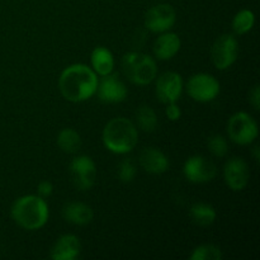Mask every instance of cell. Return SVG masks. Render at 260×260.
I'll use <instances>...</instances> for the list:
<instances>
[{
	"instance_id": "obj_1",
	"label": "cell",
	"mask_w": 260,
	"mask_h": 260,
	"mask_svg": "<svg viewBox=\"0 0 260 260\" xmlns=\"http://www.w3.org/2000/svg\"><path fill=\"white\" fill-rule=\"evenodd\" d=\"M98 75L85 63H73L63 69L58 78V89L66 101L81 103L95 95Z\"/></svg>"
},
{
	"instance_id": "obj_2",
	"label": "cell",
	"mask_w": 260,
	"mask_h": 260,
	"mask_svg": "<svg viewBox=\"0 0 260 260\" xmlns=\"http://www.w3.org/2000/svg\"><path fill=\"white\" fill-rule=\"evenodd\" d=\"M10 216L18 226L24 230H40L47 223L50 208L45 198L40 196H22L13 203Z\"/></svg>"
},
{
	"instance_id": "obj_3",
	"label": "cell",
	"mask_w": 260,
	"mask_h": 260,
	"mask_svg": "<svg viewBox=\"0 0 260 260\" xmlns=\"http://www.w3.org/2000/svg\"><path fill=\"white\" fill-rule=\"evenodd\" d=\"M102 140L108 151L117 155H126L136 147L139 131L136 124L128 118L114 117L104 126Z\"/></svg>"
},
{
	"instance_id": "obj_4",
	"label": "cell",
	"mask_w": 260,
	"mask_h": 260,
	"mask_svg": "<svg viewBox=\"0 0 260 260\" xmlns=\"http://www.w3.org/2000/svg\"><path fill=\"white\" fill-rule=\"evenodd\" d=\"M122 70L132 84L140 86L149 85L157 76V66L154 58L137 51L124 53L122 57Z\"/></svg>"
},
{
	"instance_id": "obj_5",
	"label": "cell",
	"mask_w": 260,
	"mask_h": 260,
	"mask_svg": "<svg viewBox=\"0 0 260 260\" xmlns=\"http://www.w3.org/2000/svg\"><path fill=\"white\" fill-rule=\"evenodd\" d=\"M228 135L235 144L246 146L251 145L259 135L258 123L246 112H236L228 121Z\"/></svg>"
},
{
	"instance_id": "obj_6",
	"label": "cell",
	"mask_w": 260,
	"mask_h": 260,
	"mask_svg": "<svg viewBox=\"0 0 260 260\" xmlns=\"http://www.w3.org/2000/svg\"><path fill=\"white\" fill-rule=\"evenodd\" d=\"M187 94L198 103H208L215 101L221 90L220 81L211 74L198 73L189 78L185 84Z\"/></svg>"
},
{
	"instance_id": "obj_7",
	"label": "cell",
	"mask_w": 260,
	"mask_h": 260,
	"mask_svg": "<svg viewBox=\"0 0 260 260\" xmlns=\"http://www.w3.org/2000/svg\"><path fill=\"white\" fill-rule=\"evenodd\" d=\"M239 56V42L230 33L220 36L211 48V58L218 70H228Z\"/></svg>"
},
{
	"instance_id": "obj_8",
	"label": "cell",
	"mask_w": 260,
	"mask_h": 260,
	"mask_svg": "<svg viewBox=\"0 0 260 260\" xmlns=\"http://www.w3.org/2000/svg\"><path fill=\"white\" fill-rule=\"evenodd\" d=\"M70 175L76 189L85 192L93 188L96 179V167L94 160L86 155L75 156L70 162Z\"/></svg>"
},
{
	"instance_id": "obj_9",
	"label": "cell",
	"mask_w": 260,
	"mask_h": 260,
	"mask_svg": "<svg viewBox=\"0 0 260 260\" xmlns=\"http://www.w3.org/2000/svg\"><path fill=\"white\" fill-rule=\"evenodd\" d=\"M177 20L174 8L170 4H157L145 14V27L152 33H162L172 29Z\"/></svg>"
},
{
	"instance_id": "obj_10",
	"label": "cell",
	"mask_w": 260,
	"mask_h": 260,
	"mask_svg": "<svg viewBox=\"0 0 260 260\" xmlns=\"http://www.w3.org/2000/svg\"><path fill=\"white\" fill-rule=\"evenodd\" d=\"M183 90H184V83H183L182 75L175 71L162 73L156 79L155 93L161 103L168 104L178 102L182 96Z\"/></svg>"
},
{
	"instance_id": "obj_11",
	"label": "cell",
	"mask_w": 260,
	"mask_h": 260,
	"mask_svg": "<svg viewBox=\"0 0 260 260\" xmlns=\"http://www.w3.org/2000/svg\"><path fill=\"white\" fill-rule=\"evenodd\" d=\"M183 173L189 182L200 184V183H207L215 179L217 175V167L207 157L194 155L185 160Z\"/></svg>"
},
{
	"instance_id": "obj_12",
	"label": "cell",
	"mask_w": 260,
	"mask_h": 260,
	"mask_svg": "<svg viewBox=\"0 0 260 260\" xmlns=\"http://www.w3.org/2000/svg\"><path fill=\"white\" fill-rule=\"evenodd\" d=\"M95 94H98V98L104 103L116 104L126 101L128 90H127L126 84L119 79V76L111 73L108 75L101 76Z\"/></svg>"
},
{
	"instance_id": "obj_13",
	"label": "cell",
	"mask_w": 260,
	"mask_h": 260,
	"mask_svg": "<svg viewBox=\"0 0 260 260\" xmlns=\"http://www.w3.org/2000/svg\"><path fill=\"white\" fill-rule=\"evenodd\" d=\"M223 179L226 185L234 192L245 189L250 180V169L248 162L241 157L228 160L223 167Z\"/></svg>"
},
{
	"instance_id": "obj_14",
	"label": "cell",
	"mask_w": 260,
	"mask_h": 260,
	"mask_svg": "<svg viewBox=\"0 0 260 260\" xmlns=\"http://www.w3.org/2000/svg\"><path fill=\"white\" fill-rule=\"evenodd\" d=\"M81 253L80 239L73 234H65L56 240L51 248L50 256L53 260H74Z\"/></svg>"
},
{
	"instance_id": "obj_15",
	"label": "cell",
	"mask_w": 260,
	"mask_h": 260,
	"mask_svg": "<svg viewBox=\"0 0 260 260\" xmlns=\"http://www.w3.org/2000/svg\"><path fill=\"white\" fill-rule=\"evenodd\" d=\"M182 47V41L179 36L174 32H162L154 42V55L157 60L167 61L174 57Z\"/></svg>"
},
{
	"instance_id": "obj_16",
	"label": "cell",
	"mask_w": 260,
	"mask_h": 260,
	"mask_svg": "<svg viewBox=\"0 0 260 260\" xmlns=\"http://www.w3.org/2000/svg\"><path fill=\"white\" fill-rule=\"evenodd\" d=\"M140 165L150 174H162L169 168V159L161 150L146 147L140 154Z\"/></svg>"
},
{
	"instance_id": "obj_17",
	"label": "cell",
	"mask_w": 260,
	"mask_h": 260,
	"mask_svg": "<svg viewBox=\"0 0 260 260\" xmlns=\"http://www.w3.org/2000/svg\"><path fill=\"white\" fill-rule=\"evenodd\" d=\"M62 217L69 223L76 226H85L93 221V208L84 202H68L62 207Z\"/></svg>"
},
{
	"instance_id": "obj_18",
	"label": "cell",
	"mask_w": 260,
	"mask_h": 260,
	"mask_svg": "<svg viewBox=\"0 0 260 260\" xmlns=\"http://www.w3.org/2000/svg\"><path fill=\"white\" fill-rule=\"evenodd\" d=\"M90 63L91 69L94 73L99 76L108 75L113 73L114 69V57L113 53L103 46H98L91 51L90 55Z\"/></svg>"
},
{
	"instance_id": "obj_19",
	"label": "cell",
	"mask_w": 260,
	"mask_h": 260,
	"mask_svg": "<svg viewBox=\"0 0 260 260\" xmlns=\"http://www.w3.org/2000/svg\"><path fill=\"white\" fill-rule=\"evenodd\" d=\"M189 215L193 222L196 225L201 226V228H208V226H211L216 221V217H217V213H216L215 208L205 202H197L194 205H192V207L189 210Z\"/></svg>"
},
{
	"instance_id": "obj_20",
	"label": "cell",
	"mask_w": 260,
	"mask_h": 260,
	"mask_svg": "<svg viewBox=\"0 0 260 260\" xmlns=\"http://www.w3.org/2000/svg\"><path fill=\"white\" fill-rule=\"evenodd\" d=\"M56 142L61 151L66 152V154H76L81 149V144H83L80 134L74 128L61 129L58 132Z\"/></svg>"
},
{
	"instance_id": "obj_21",
	"label": "cell",
	"mask_w": 260,
	"mask_h": 260,
	"mask_svg": "<svg viewBox=\"0 0 260 260\" xmlns=\"http://www.w3.org/2000/svg\"><path fill=\"white\" fill-rule=\"evenodd\" d=\"M135 119H136V127H139L144 132H154L159 124L156 112L150 106H145V104L137 108Z\"/></svg>"
},
{
	"instance_id": "obj_22",
	"label": "cell",
	"mask_w": 260,
	"mask_h": 260,
	"mask_svg": "<svg viewBox=\"0 0 260 260\" xmlns=\"http://www.w3.org/2000/svg\"><path fill=\"white\" fill-rule=\"evenodd\" d=\"M254 24H255V14L250 9L240 10L236 13L233 19V29L239 36L250 32Z\"/></svg>"
},
{
	"instance_id": "obj_23",
	"label": "cell",
	"mask_w": 260,
	"mask_h": 260,
	"mask_svg": "<svg viewBox=\"0 0 260 260\" xmlns=\"http://www.w3.org/2000/svg\"><path fill=\"white\" fill-rule=\"evenodd\" d=\"M223 258L220 246L213 244H203L197 246L190 254V260H221Z\"/></svg>"
},
{
	"instance_id": "obj_24",
	"label": "cell",
	"mask_w": 260,
	"mask_h": 260,
	"mask_svg": "<svg viewBox=\"0 0 260 260\" xmlns=\"http://www.w3.org/2000/svg\"><path fill=\"white\" fill-rule=\"evenodd\" d=\"M207 147L216 157H223L229 152V142L222 135H212L208 137Z\"/></svg>"
},
{
	"instance_id": "obj_25",
	"label": "cell",
	"mask_w": 260,
	"mask_h": 260,
	"mask_svg": "<svg viewBox=\"0 0 260 260\" xmlns=\"http://www.w3.org/2000/svg\"><path fill=\"white\" fill-rule=\"evenodd\" d=\"M137 169L131 159H123L117 168V175L122 183H131L136 178Z\"/></svg>"
},
{
	"instance_id": "obj_26",
	"label": "cell",
	"mask_w": 260,
	"mask_h": 260,
	"mask_svg": "<svg viewBox=\"0 0 260 260\" xmlns=\"http://www.w3.org/2000/svg\"><path fill=\"white\" fill-rule=\"evenodd\" d=\"M165 114H167L168 119L169 121H178L182 117V109L178 106L177 102H173V103H168L167 108H165Z\"/></svg>"
},
{
	"instance_id": "obj_27",
	"label": "cell",
	"mask_w": 260,
	"mask_h": 260,
	"mask_svg": "<svg viewBox=\"0 0 260 260\" xmlns=\"http://www.w3.org/2000/svg\"><path fill=\"white\" fill-rule=\"evenodd\" d=\"M37 193L40 197L45 198V200L46 198L51 197V194L53 193L52 183L48 182V180H42V182H40L37 185Z\"/></svg>"
},
{
	"instance_id": "obj_28",
	"label": "cell",
	"mask_w": 260,
	"mask_h": 260,
	"mask_svg": "<svg viewBox=\"0 0 260 260\" xmlns=\"http://www.w3.org/2000/svg\"><path fill=\"white\" fill-rule=\"evenodd\" d=\"M249 102L253 106V108L255 111H259L260 109V86L259 84H255L253 86V89L249 93Z\"/></svg>"
},
{
	"instance_id": "obj_29",
	"label": "cell",
	"mask_w": 260,
	"mask_h": 260,
	"mask_svg": "<svg viewBox=\"0 0 260 260\" xmlns=\"http://www.w3.org/2000/svg\"><path fill=\"white\" fill-rule=\"evenodd\" d=\"M253 156H254V159H255V161L259 162V159H260V149H259V145H255V146L253 147Z\"/></svg>"
}]
</instances>
